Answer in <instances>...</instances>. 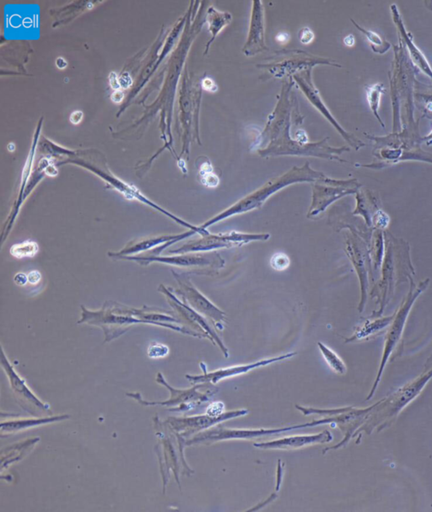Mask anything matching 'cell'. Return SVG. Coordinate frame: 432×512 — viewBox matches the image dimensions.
Returning <instances> with one entry per match:
<instances>
[{"label": "cell", "instance_id": "obj_29", "mask_svg": "<svg viewBox=\"0 0 432 512\" xmlns=\"http://www.w3.org/2000/svg\"><path fill=\"white\" fill-rule=\"evenodd\" d=\"M27 277H28V282L30 284L37 285V284L40 282L41 279H42V275H41V273L39 271L32 270L27 275Z\"/></svg>", "mask_w": 432, "mask_h": 512}, {"label": "cell", "instance_id": "obj_11", "mask_svg": "<svg viewBox=\"0 0 432 512\" xmlns=\"http://www.w3.org/2000/svg\"><path fill=\"white\" fill-rule=\"evenodd\" d=\"M311 71H312V69H306V70H304V71L299 72L297 74H295V75H293L292 79H294L295 83L297 84L298 86L300 87V90L304 93L305 96L308 99L310 103L325 118L327 119L328 121H330V123L336 129L338 132L340 133L343 137L345 138V140L349 141L350 144L353 145L354 142L351 140V135H349L348 133L345 132V130H343L342 127L338 123V121L335 120V117L333 116L330 110L328 109L326 105L324 104L323 100H322L321 95L319 94L318 90L316 89V86L314 85Z\"/></svg>", "mask_w": 432, "mask_h": 512}, {"label": "cell", "instance_id": "obj_16", "mask_svg": "<svg viewBox=\"0 0 432 512\" xmlns=\"http://www.w3.org/2000/svg\"><path fill=\"white\" fill-rule=\"evenodd\" d=\"M333 436L330 431H325L317 435L310 436H295L279 439L276 441H269L264 443H254L253 446L261 449H297L312 444L324 443L332 441Z\"/></svg>", "mask_w": 432, "mask_h": 512}, {"label": "cell", "instance_id": "obj_36", "mask_svg": "<svg viewBox=\"0 0 432 512\" xmlns=\"http://www.w3.org/2000/svg\"><path fill=\"white\" fill-rule=\"evenodd\" d=\"M56 64H57V66L58 67V69H64V68L67 66L66 61L64 60V59L62 58H59L57 59Z\"/></svg>", "mask_w": 432, "mask_h": 512}, {"label": "cell", "instance_id": "obj_27", "mask_svg": "<svg viewBox=\"0 0 432 512\" xmlns=\"http://www.w3.org/2000/svg\"><path fill=\"white\" fill-rule=\"evenodd\" d=\"M314 38H315L314 32L309 27H303L299 32V40H300V43L304 45H307V44L312 43Z\"/></svg>", "mask_w": 432, "mask_h": 512}, {"label": "cell", "instance_id": "obj_15", "mask_svg": "<svg viewBox=\"0 0 432 512\" xmlns=\"http://www.w3.org/2000/svg\"><path fill=\"white\" fill-rule=\"evenodd\" d=\"M295 354H296V353H290V354H285V355H282V356L280 357H276V358L263 359L261 361L257 362V363H254V364H246V365H241V366L228 367V368H225V369L215 370V371H213L212 373L205 372V374L203 375H186V377L187 378V380H189L192 383H217L219 380L225 379V378L232 377V376H236V375H242V374L248 372V371H250V370H253L255 368H258V367L264 366V365L272 364L274 362L288 359V358L294 356Z\"/></svg>", "mask_w": 432, "mask_h": 512}, {"label": "cell", "instance_id": "obj_24", "mask_svg": "<svg viewBox=\"0 0 432 512\" xmlns=\"http://www.w3.org/2000/svg\"><path fill=\"white\" fill-rule=\"evenodd\" d=\"M169 354V348L162 343H154L150 344L148 349V356L151 359L164 358Z\"/></svg>", "mask_w": 432, "mask_h": 512}, {"label": "cell", "instance_id": "obj_17", "mask_svg": "<svg viewBox=\"0 0 432 512\" xmlns=\"http://www.w3.org/2000/svg\"><path fill=\"white\" fill-rule=\"evenodd\" d=\"M69 415H57V416H48V417L21 418L14 419L12 420H6L1 423V436H10L12 434L19 433L21 431L29 430L32 428L38 427L42 425H48L54 422H59L63 420H69Z\"/></svg>", "mask_w": 432, "mask_h": 512}, {"label": "cell", "instance_id": "obj_33", "mask_svg": "<svg viewBox=\"0 0 432 512\" xmlns=\"http://www.w3.org/2000/svg\"><path fill=\"white\" fill-rule=\"evenodd\" d=\"M111 98L114 103H120L122 102V100H124V94L122 92L121 90H118L113 93Z\"/></svg>", "mask_w": 432, "mask_h": 512}, {"label": "cell", "instance_id": "obj_1", "mask_svg": "<svg viewBox=\"0 0 432 512\" xmlns=\"http://www.w3.org/2000/svg\"><path fill=\"white\" fill-rule=\"evenodd\" d=\"M295 81L292 77L283 80L279 100L274 111L269 115L266 126L253 145L257 153L263 158L276 156H305L328 160H342L339 157L345 147L335 148L328 144L329 138L318 142L307 144L295 141L290 135L292 122L303 119L299 111V104L293 90Z\"/></svg>", "mask_w": 432, "mask_h": 512}, {"label": "cell", "instance_id": "obj_9", "mask_svg": "<svg viewBox=\"0 0 432 512\" xmlns=\"http://www.w3.org/2000/svg\"><path fill=\"white\" fill-rule=\"evenodd\" d=\"M354 192V182L351 181H338L326 176L317 180L312 186V200L307 217L317 216L335 201Z\"/></svg>", "mask_w": 432, "mask_h": 512}, {"label": "cell", "instance_id": "obj_12", "mask_svg": "<svg viewBox=\"0 0 432 512\" xmlns=\"http://www.w3.org/2000/svg\"><path fill=\"white\" fill-rule=\"evenodd\" d=\"M264 23V7L263 2L253 1L252 3L248 38L243 48V54L247 57H253L258 53L268 50V46L265 43Z\"/></svg>", "mask_w": 432, "mask_h": 512}, {"label": "cell", "instance_id": "obj_2", "mask_svg": "<svg viewBox=\"0 0 432 512\" xmlns=\"http://www.w3.org/2000/svg\"><path fill=\"white\" fill-rule=\"evenodd\" d=\"M324 177L325 175L322 172L312 169L308 162L304 164L302 167H294L289 172H285V174L272 178L265 182L261 188L246 196L245 198H242L228 209L205 222L200 227L202 229H207L211 225L228 219L230 217L247 213L253 209H260L271 195L282 190L283 188L300 182L314 183Z\"/></svg>", "mask_w": 432, "mask_h": 512}, {"label": "cell", "instance_id": "obj_28", "mask_svg": "<svg viewBox=\"0 0 432 512\" xmlns=\"http://www.w3.org/2000/svg\"><path fill=\"white\" fill-rule=\"evenodd\" d=\"M200 85L202 90H206V91H208V92H217L218 90H219L218 85H216V83L214 82V80H213V79H211L210 77H204V78L201 80Z\"/></svg>", "mask_w": 432, "mask_h": 512}, {"label": "cell", "instance_id": "obj_31", "mask_svg": "<svg viewBox=\"0 0 432 512\" xmlns=\"http://www.w3.org/2000/svg\"><path fill=\"white\" fill-rule=\"evenodd\" d=\"M83 118V112L80 111H76L73 112L70 116V121L73 124H79Z\"/></svg>", "mask_w": 432, "mask_h": 512}, {"label": "cell", "instance_id": "obj_20", "mask_svg": "<svg viewBox=\"0 0 432 512\" xmlns=\"http://www.w3.org/2000/svg\"><path fill=\"white\" fill-rule=\"evenodd\" d=\"M317 345L321 350V354H323L324 359L333 370L339 374H345L346 372V366H345V363L342 361V359H340V357L338 356L332 349H330L329 347L324 345L323 343L319 342Z\"/></svg>", "mask_w": 432, "mask_h": 512}, {"label": "cell", "instance_id": "obj_6", "mask_svg": "<svg viewBox=\"0 0 432 512\" xmlns=\"http://www.w3.org/2000/svg\"><path fill=\"white\" fill-rule=\"evenodd\" d=\"M156 381L161 385L166 387L168 389L171 398L167 401L165 402H148L142 399L141 394H127L126 395L129 398L135 399L138 403H140L143 406H178V408L170 409L171 411H185L187 409H192L193 407L197 406V404H200V403L204 401H208V398L213 394L217 393L216 391L207 392L206 394L198 393V389L203 385H198L193 387L191 389L187 390H177L175 388H171L168 383L166 382L163 375L159 372L156 377Z\"/></svg>", "mask_w": 432, "mask_h": 512}, {"label": "cell", "instance_id": "obj_19", "mask_svg": "<svg viewBox=\"0 0 432 512\" xmlns=\"http://www.w3.org/2000/svg\"><path fill=\"white\" fill-rule=\"evenodd\" d=\"M232 22V14L229 12H222L216 10L213 6H209L205 14V22L208 24V32L210 33V39L206 44L203 54L208 53L210 46L218 35Z\"/></svg>", "mask_w": 432, "mask_h": 512}, {"label": "cell", "instance_id": "obj_7", "mask_svg": "<svg viewBox=\"0 0 432 512\" xmlns=\"http://www.w3.org/2000/svg\"><path fill=\"white\" fill-rule=\"evenodd\" d=\"M129 261L136 262L141 265H149L152 263L167 264L175 267H210L219 270L225 266L224 259L217 252L213 253H185L177 254V256L161 257L135 255L121 258Z\"/></svg>", "mask_w": 432, "mask_h": 512}, {"label": "cell", "instance_id": "obj_18", "mask_svg": "<svg viewBox=\"0 0 432 512\" xmlns=\"http://www.w3.org/2000/svg\"><path fill=\"white\" fill-rule=\"evenodd\" d=\"M40 441L39 437L30 438L28 440L13 444L4 449L1 457V472L10 467V465L23 459L32 452L35 446Z\"/></svg>", "mask_w": 432, "mask_h": 512}, {"label": "cell", "instance_id": "obj_23", "mask_svg": "<svg viewBox=\"0 0 432 512\" xmlns=\"http://www.w3.org/2000/svg\"><path fill=\"white\" fill-rule=\"evenodd\" d=\"M290 260L289 257L284 252H276L270 259L271 267L276 271H284L290 266Z\"/></svg>", "mask_w": 432, "mask_h": 512}, {"label": "cell", "instance_id": "obj_14", "mask_svg": "<svg viewBox=\"0 0 432 512\" xmlns=\"http://www.w3.org/2000/svg\"><path fill=\"white\" fill-rule=\"evenodd\" d=\"M196 231L190 230L187 232L182 233L179 235H160V236H154V237L143 238L134 241H130L128 243L121 251L118 252H109L108 255L114 259H121L124 257L134 256L135 254H139L140 252H146L150 251L155 247L163 245L165 243L169 242L171 240H183L185 238L188 237L190 235H194Z\"/></svg>", "mask_w": 432, "mask_h": 512}, {"label": "cell", "instance_id": "obj_3", "mask_svg": "<svg viewBox=\"0 0 432 512\" xmlns=\"http://www.w3.org/2000/svg\"><path fill=\"white\" fill-rule=\"evenodd\" d=\"M275 54V57L272 58L269 63L258 64L257 67L264 69L269 76L277 79L292 77L299 72L313 69L320 64L340 67L339 64L334 63V61L311 55L304 51H279Z\"/></svg>", "mask_w": 432, "mask_h": 512}, {"label": "cell", "instance_id": "obj_25", "mask_svg": "<svg viewBox=\"0 0 432 512\" xmlns=\"http://www.w3.org/2000/svg\"><path fill=\"white\" fill-rule=\"evenodd\" d=\"M225 405L222 402H214L206 409V415L212 418H218L224 414Z\"/></svg>", "mask_w": 432, "mask_h": 512}, {"label": "cell", "instance_id": "obj_5", "mask_svg": "<svg viewBox=\"0 0 432 512\" xmlns=\"http://www.w3.org/2000/svg\"><path fill=\"white\" fill-rule=\"evenodd\" d=\"M1 365L8 377L14 396L22 409L33 417H48L53 415L50 405L42 402L36 396V394L30 389L26 380L16 372L13 364L5 354L3 348L1 352Z\"/></svg>", "mask_w": 432, "mask_h": 512}, {"label": "cell", "instance_id": "obj_4", "mask_svg": "<svg viewBox=\"0 0 432 512\" xmlns=\"http://www.w3.org/2000/svg\"><path fill=\"white\" fill-rule=\"evenodd\" d=\"M270 237L269 234H247V233L230 231L216 235H201V238L188 241L187 244L177 249L169 251V253H195L201 251H209L217 249L230 248L242 246L253 240H266Z\"/></svg>", "mask_w": 432, "mask_h": 512}, {"label": "cell", "instance_id": "obj_26", "mask_svg": "<svg viewBox=\"0 0 432 512\" xmlns=\"http://www.w3.org/2000/svg\"><path fill=\"white\" fill-rule=\"evenodd\" d=\"M380 93L381 92H380V88L378 87V85L372 86L368 90V93H367L370 105L372 106V108L374 110V111L377 108V105H378V102H379Z\"/></svg>", "mask_w": 432, "mask_h": 512}, {"label": "cell", "instance_id": "obj_35", "mask_svg": "<svg viewBox=\"0 0 432 512\" xmlns=\"http://www.w3.org/2000/svg\"><path fill=\"white\" fill-rule=\"evenodd\" d=\"M344 43L347 47H353L355 44V37L353 35H349L344 39Z\"/></svg>", "mask_w": 432, "mask_h": 512}, {"label": "cell", "instance_id": "obj_13", "mask_svg": "<svg viewBox=\"0 0 432 512\" xmlns=\"http://www.w3.org/2000/svg\"><path fill=\"white\" fill-rule=\"evenodd\" d=\"M159 291H161L166 296V298L168 299L169 302L171 303V306L177 312H178V313L182 317H184L185 319L187 320L192 324L197 325V327H199L201 330L204 332L208 338H209L214 344H219L222 351L224 352L226 357L228 356L227 348H225L224 344L221 341L218 335L213 332V328L211 327L210 325L207 322V320L204 318L203 316L196 312L195 310L192 309L188 304L182 301L181 299H179V297L175 296L171 291V289H166L164 285H161L159 288Z\"/></svg>", "mask_w": 432, "mask_h": 512}, {"label": "cell", "instance_id": "obj_21", "mask_svg": "<svg viewBox=\"0 0 432 512\" xmlns=\"http://www.w3.org/2000/svg\"><path fill=\"white\" fill-rule=\"evenodd\" d=\"M39 246L37 242L32 240H27L22 243H18L12 245L11 248V254L17 259L24 258H32L38 252Z\"/></svg>", "mask_w": 432, "mask_h": 512}, {"label": "cell", "instance_id": "obj_32", "mask_svg": "<svg viewBox=\"0 0 432 512\" xmlns=\"http://www.w3.org/2000/svg\"><path fill=\"white\" fill-rule=\"evenodd\" d=\"M131 84H132V79H130V77H129V75H128V74L124 75V76H122L121 78L119 79V85H120V86H122V87H124V89L129 88Z\"/></svg>", "mask_w": 432, "mask_h": 512}, {"label": "cell", "instance_id": "obj_22", "mask_svg": "<svg viewBox=\"0 0 432 512\" xmlns=\"http://www.w3.org/2000/svg\"><path fill=\"white\" fill-rule=\"evenodd\" d=\"M199 177L202 184L208 188H216L219 185L220 179L213 172V167L211 166L210 161L203 162L200 167Z\"/></svg>", "mask_w": 432, "mask_h": 512}, {"label": "cell", "instance_id": "obj_30", "mask_svg": "<svg viewBox=\"0 0 432 512\" xmlns=\"http://www.w3.org/2000/svg\"><path fill=\"white\" fill-rule=\"evenodd\" d=\"M14 281H15L16 285L23 286V285H27V283L28 282V277H27V275H25L23 273H19L14 278Z\"/></svg>", "mask_w": 432, "mask_h": 512}, {"label": "cell", "instance_id": "obj_34", "mask_svg": "<svg viewBox=\"0 0 432 512\" xmlns=\"http://www.w3.org/2000/svg\"><path fill=\"white\" fill-rule=\"evenodd\" d=\"M275 39H276L278 43H281V44H285V43H287L289 42L290 36H289L288 33H279L275 37Z\"/></svg>", "mask_w": 432, "mask_h": 512}, {"label": "cell", "instance_id": "obj_10", "mask_svg": "<svg viewBox=\"0 0 432 512\" xmlns=\"http://www.w3.org/2000/svg\"><path fill=\"white\" fill-rule=\"evenodd\" d=\"M247 414L248 410H240L234 412L232 411L225 413L218 418L209 417L207 415L187 418L170 417L164 422V424L167 425L171 431H174L175 433L177 434V436H179L181 438H187L192 434L211 427L213 425L222 422L224 420L243 416Z\"/></svg>", "mask_w": 432, "mask_h": 512}, {"label": "cell", "instance_id": "obj_8", "mask_svg": "<svg viewBox=\"0 0 432 512\" xmlns=\"http://www.w3.org/2000/svg\"><path fill=\"white\" fill-rule=\"evenodd\" d=\"M175 279L180 285V290L176 291V293L179 295L181 300L188 304L192 309L202 315L204 317H208L213 322V326L218 330H223L224 326L223 322L225 320V313L214 306L207 297L201 294L199 291L193 286L189 279L184 275L177 274L172 271Z\"/></svg>", "mask_w": 432, "mask_h": 512}]
</instances>
